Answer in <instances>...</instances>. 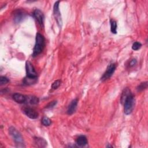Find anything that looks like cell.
I'll use <instances>...</instances> for the list:
<instances>
[{
  "instance_id": "6da1fadb",
  "label": "cell",
  "mask_w": 148,
  "mask_h": 148,
  "mask_svg": "<svg viewBox=\"0 0 148 148\" xmlns=\"http://www.w3.org/2000/svg\"><path fill=\"white\" fill-rule=\"evenodd\" d=\"M45 41L44 36L40 33L38 32L36 35L35 44L33 50L32 56L35 57L41 53L45 47Z\"/></svg>"
},
{
  "instance_id": "7a4b0ae2",
  "label": "cell",
  "mask_w": 148,
  "mask_h": 148,
  "mask_svg": "<svg viewBox=\"0 0 148 148\" xmlns=\"http://www.w3.org/2000/svg\"><path fill=\"white\" fill-rule=\"evenodd\" d=\"M9 132L13 139L14 140L16 146L17 147H25L24 143L23 138L20 132L17 130L14 127H10L9 128Z\"/></svg>"
},
{
  "instance_id": "3957f363",
  "label": "cell",
  "mask_w": 148,
  "mask_h": 148,
  "mask_svg": "<svg viewBox=\"0 0 148 148\" xmlns=\"http://www.w3.org/2000/svg\"><path fill=\"white\" fill-rule=\"evenodd\" d=\"M124 105V112L127 115L131 114L134 109L135 105V99L132 93L130 94L122 103Z\"/></svg>"
},
{
  "instance_id": "277c9868",
  "label": "cell",
  "mask_w": 148,
  "mask_h": 148,
  "mask_svg": "<svg viewBox=\"0 0 148 148\" xmlns=\"http://www.w3.org/2000/svg\"><path fill=\"white\" fill-rule=\"evenodd\" d=\"M59 4H60L59 1H57L54 3L53 6V14L58 27L61 28L62 24V21L61 16V13L59 9Z\"/></svg>"
},
{
  "instance_id": "5b68a950",
  "label": "cell",
  "mask_w": 148,
  "mask_h": 148,
  "mask_svg": "<svg viewBox=\"0 0 148 148\" xmlns=\"http://www.w3.org/2000/svg\"><path fill=\"white\" fill-rule=\"evenodd\" d=\"M116 64H114V63L110 64L108 65L106 71L105 72V73H103L102 76L101 77V80L102 81H105V80L109 79L114 73V72L116 70Z\"/></svg>"
},
{
  "instance_id": "8992f818",
  "label": "cell",
  "mask_w": 148,
  "mask_h": 148,
  "mask_svg": "<svg viewBox=\"0 0 148 148\" xmlns=\"http://www.w3.org/2000/svg\"><path fill=\"white\" fill-rule=\"evenodd\" d=\"M25 69L27 73L26 76L30 77H37V73L35 71V69L31 62L28 61H26Z\"/></svg>"
},
{
  "instance_id": "52a82bcc",
  "label": "cell",
  "mask_w": 148,
  "mask_h": 148,
  "mask_svg": "<svg viewBox=\"0 0 148 148\" xmlns=\"http://www.w3.org/2000/svg\"><path fill=\"white\" fill-rule=\"evenodd\" d=\"M25 16V13L22 10H16L13 13V20L16 23H20L24 20Z\"/></svg>"
},
{
  "instance_id": "ba28073f",
  "label": "cell",
  "mask_w": 148,
  "mask_h": 148,
  "mask_svg": "<svg viewBox=\"0 0 148 148\" xmlns=\"http://www.w3.org/2000/svg\"><path fill=\"white\" fill-rule=\"evenodd\" d=\"M24 112L27 117L31 119H36L38 117V113L31 108H25L24 109Z\"/></svg>"
},
{
  "instance_id": "9c48e42d",
  "label": "cell",
  "mask_w": 148,
  "mask_h": 148,
  "mask_svg": "<svg viewBox=\"0 0 148 148\" xmlns=\"http://www.w3.org/2000/svg\"><path fill=\"white\" fill-rule=\"evenodd\" d=\"M35 18L37 20L38 23L41 25H43V21H44V14L43 12L39 9H35L34 12L33 14Z\"/></svg>"
},
{
  "instance_id": "30bf717a",
  "label": "cell",
  "mask_w": 148,
  "mask_h": 148,
  "mask_svg": "<svg viewBox=\"0 0 148 148\" xmlns=\"http://www.w3.org/2000/svg\"><path fill=\"white\" fill-rule=\"evenodd\" d=\"M77 102H78V99H74L72 100L70 104L69 105L67 109V114L69 115H71L73 114L76 109L77 105Z\"/></svg>"
},
{
  "instance_id": "8fae6325",
  "label": "cell",
  "mask_w": 148,
  "mask_h": 148,
  "mask_svg": "<svg viewBox=\"0 0 148 148\" xmlns=\"http://www.w3.org/2000/svg\"><path fill=\"white\" fill-rule=\"evenodd\" d=\"M13 99L18 103H25L27 100V96L20 93H14L13 95Z\"/></svg>"
},
{
  "instance_id": "7c38bea8",
  "label": "cell",
  "mask_w": 148,
  "mask_h": 148,
  "mask_svg": "<svg viewBox=\"0 0 148 148\" xmlns=\"http://www.w3.org/2000/svg\"><path fill=\"white\" fill-rule=\"evenodd\" d=\"M76 144L80 147H84L87 144V139L84 135H80L76 139Z\"/></svg>"
},
{
  "instance_id": "4fadbf2b",
  "label": "cell",
  "mask_w": 148,
  "mask_h": 148,
  "mask_svg": "<svg viewBox=\"0 0 148 148\" xmlns=\"http://www.w3.org/2000/svg\"><path fill=\"white\" fill-rule=\"evenodd\" d=\"M34 143L37 146L40 147H44L47 145V142L43 138L39 137L34 138Z\"/></svg>"
},
{
  "instance_id": "5bb4252c",
  "label": "cell",
  "mask_w": 148,
  "mask_h": 148,
  "mask_svg": "<svg viewBox=\"0 0 148 148\" xmlns=\"http://www.w3.org/2000/svg\"><path fill=\"white\" fill-rule=\"evenodd\" d=\"M39 98L35 96L29 95L27 96V100L25 103H28L31 105H36L39 102Z\"/></svg>"
},
{
  "instance_id": "9a60e30c",
  "label": "cell",
  "mask_w": 148,
  "mask_h": 148,
  "mask_svg": "<svg viewBox=\"0 0 148 148\" xmlns=\"http://www.w3.org/2000/svg\"><path fill=\"white\" fill-rule=\"evenodd\" d=\"M38 80V77H30L26 76L23 80V82L25 84L27 85H31L36 83Z\"/></svg>"
},
{
  "instance_id": "2e32d148",
  "label": "cell",
  "mask_w": 148,
  "mask_h": 148,
  "mask_svg": "<svg viewBox=\"0 0 148 148\" xmlns=\"http://www.w3.org/2000/svg\"><path fill=\"white\" fill-rule=\"evenodd\" d=\"M110 31L113 33V34H116L117 33V23L115 20L111 19L110 20Z\"/></svg>"
},
{
  "instance_id": "e0dca14e",
  "label": "cell",
  "mask_w": 148,
  "mask_h": 148,
  "mask_svg": "<svg viewBox=\"0 0 148 148\" xmlns=\"http://www.w3.org/2000/svg\"><path fill=\"white\" fill-rule=\"evenodd\" d=\"M42 123L45 126H49L51 124V121L49 117L44 116L42 119Z\"/></svg>"
},
{
  "instance_id": "ac0fdd59",
  "label": "cell",
  "mask_w": 148,
  "mask_h": 148,
  "mask_svg": "<svg viewBox=\"0 0 148 148\" xmlns=\"http://www.w3.org/2000/svg\"><path fill=\"white\" fill-rule=\"evenodd\" d=\"M147 87V82H143L141 83L136 88L137 91H143V90L146 89Z\"/></svg>"
},
{
  "instance_id": "d6986e66",
  "label": "cell",
  "mask_w": 148,
  "mask_h": 148,
  "mask_svg": "<svg viewBox=\"0 0 148 148\" xmlns=\"http://www.w3.org/2000/svg\"><path fill=\"white\" fill-rule=\"evenodd\" d=\"M142 46V44L139 42H135L132 44V49L134 50H139Z\"/></svg>"
},
{
  "instance_id": "ffe728a7",
  "label": "cell",
  "mask_w": 148,
  "mask_h": 148,
  "mask_svg": "<svg viewBox=\"0 0 148 148\" xmlns=\"http://www.w3.org/2000/svg\"><path fill=\"white\" fill-rule=\"evenodd\" d=\"M61 83V82L60 80H57L54 81L51 84V88L53 90L57 89L60 86Z\"/></svg>"
},
{
  "instance_id": "44dd1931",
  "label": "cell",
  "mask_w": 148,
  "mask_h": 148,
  "mask_svg": "<svg viewBox=\"0 0 148 148\" xmlns=\"http://www.w3.org/2000/svg\"><path fill=\"white\" fill-rule=\"evenodd\" d=\"M9 82V80L8 77L5 76H1L0 77V84L1 86H2L3 84H5L8 83Z\"/></svg>"
},
{
  "instance_id": "7402d4cb",
  "label": "cell",
  "mask_w": 148,
  "mask_h": 148,
  "mask_svg": "<svg viewBox=\"0 0 148 148\" xmlns=\"http://www.w3.org/2000/svg\"><path fill=\"white\" fill-rule=\"evenodd\" d=\"M57 104V101H53L51 102H50V103H49L46 106V108L47 109H50V108H53L54 106H55V105Z\"/></svg>"
},
{
  "instance_id": "603a6c76",
  "label": "cell",
  "mask_w": 148,
  "mask_h": 148,
  "mask_svg": "<svg viewBox=\"0 0 148 148\" xmlns=\"http://www.w3.org/2000/svg\"><path fill=\"white\" fill-rule=\"evenodd\" d=\"M137 63V61L136 59H132L131 60L130 62H129V66L130 67H132L134 66H135Z\"/></svg>"
}]
</instances>
